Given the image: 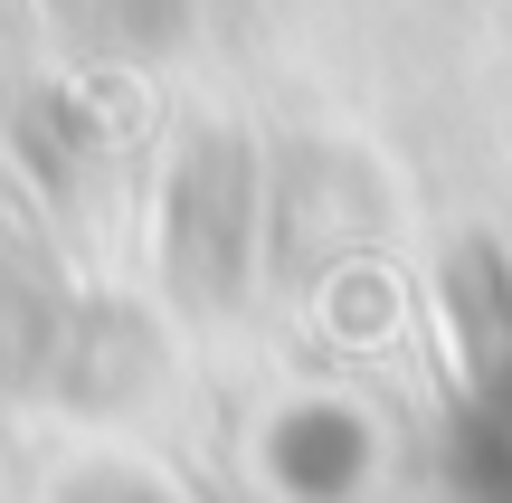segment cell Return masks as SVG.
Segmentation results:
<instances>
[{
	"label": "cell",
	"instance_id": "1",
	"mask_svg": "<svg viewBox=\"0 0 512 503\" xmlns=\"http://www.w3.org/2000/svg\"><path fill=\"white\" fill-rule=\"evenodd\" d=\"M370 418L342 409V399H294L266 428V485L285 503H351L370 485Z\"/></svg>",
	"mask_w": 512,
	"mask_h": 503
},
{
	"label": "cell",
	"instance_id": "2",
	"mask_svg": "<svg viewBox=\"0 0 512 503\" xmlns=\"http://www.w3.org/2000/svg\"><path fill=\"white\" fill-rule=\"evenodd\" d=\"M247 257V181L228 171V152H190L181 190H171V276L219 295Z\"/></svg>",
	"mask_w": 512,
	"mask_h": 503
}]
</instances>
